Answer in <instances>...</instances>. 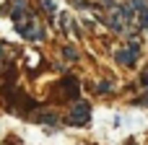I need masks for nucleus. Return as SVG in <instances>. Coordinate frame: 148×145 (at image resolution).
Masks as SVG:
<instances>
[{
  "mask_svg": "<svg viewBox=\"0 0 148 145\" xmlns=\"http://www.w3.org/2000/svg\"><path fill=\"white\" fill-rule=\"evenodd\" d=\"M107 26H109V31H114V34H122V31H125V13H122V5H109Z\"/></svg>",
  "mask_w": 148,
  "mask_h": 145,
  "instance_id": "obj_5",
  "label": "nucleus"
},
{
  "mask_svg": "<svg viewBox=\"0 0 148 145\" xmlns=\"http://www.w3.org/2000/svg\"><path fill=\"white\" fill-rule=\"evenodd\" d=\"M88 122H91V104L88 101H75L70 106L68 117H65V125H70V127H86Z\"/></svg>",
  "mask_w": 148,
  "mask_h": 145,
  "instance_id": "obj_2",
  "label": "nucleus"
},
{
  "mask_svg": "<svg viewBox=\"0 0 148 145\" xmlns=\"http://www.w3.org/2000/svg\"><path fill=\"white\" fill-rule=\"evenodd\" d=\"M143 3H148V0H143Z\"/></svg>",
  "mask_w": 148,
  "mask_h": 145,
  "instance_id": "obj_12",
  "label": "nucleus"
},
{
  "mask_svg": "<svg viewBox=\"0 0 148 145\" xmlns=\"http://www.w3.org/2000/svg\"><path fill=\"white\" fill-rule=\"evenodd\" d=\"M60 86H62V93H65L68 99H78V93H81V86H78V80H75V78H70V75H68V78H65Z\"/></svg>",
  "mask_w": 148,
  "mask_h": 145,
  "instance_id": "obj_6",
  "label": "nucleus"
},
{
  "mask_svg": "<svg viewBox=\"0 0 148 145\" xmlns=\"http://www.w3.org/2000/svg\"><path fill=\"white\" fill-rule=\"evenodd\" d=\"M62 54H65L68 60H78V52H75L73 47H65V49H62Z\"/></svg>",
  "mask_w": 148,
  "mask_h": 145,
  "instance_id": "obj_9",
  "label": "nucleus"
},
{
  "mask_svg": "<svg viewBox=\"0 0 148 145\" xmlns=\"http://www.w3.org/2000/svg\"><path fill=\"white\" fill-rule=\"evenodd\" d=\"M122 13H125V31L127 34L148 29V3H143V0H127V3H122Z\"/></svg>",
  "mask_w": 148,
  "mask_h": 145,
  "instance_id": "obj_1",
  "label": "nucleus"
},
{
  "mask_svg": "<svg viewBox=\"0 0 148 145\" xmlns=\"http://www.w3.org/2000/svg\"><path fill=\"white\" fill-rule=\"evenodd\" d=\"M96 91H99V93H109V91H112V80H101Z\"/></svg>",
  "mask_w": 148,
  "mask_h": 145,
  "instance_id": "obj_8",
  "label": "nucleus"
},
{
  "mask_svg": "<svg viewBox=\"0 0 148 145\" xmlns=\"http://www.w3.org/2000/svg\"><path fill=\"white\" fill-rule=\"evenodd\" d=\"M140 86H143V88H148V70L140 75Z\"/></svg>",
  "mask_w": 148,
  "mask_h": 145,
  "instance_id": "obj_10",
  "label": "nucleus"
},
{
  "mask_svg": "<svg viewBox=\"0 0 148 145\" xmlns=\"http://www.w3.org/2000/svg\"><path fill=\"white\" fill-rule=\"evenodd\" d=\"M39 5H42V10H47L49 16H55V13H57V8H55V3H52V0H39Z\"/></svg>",
  "mask_w": 148,
  "mask_h": 145,
  "instance_id": "obj_7",
  "label": "nucleus"
},
{
  "mask_svg": "<svg viewBox=\"0 0 148 145\" xmlns=\"http://www.w3.org/2000/svg\"><path fill=\"white\" fill-rule=\"evenodd\" d=\"M114 60H117V65H125V67H135V62L140 60V42H130V44H125V47H120L117 52H114Z\"/></svg>",
  "mask_w": 148,
  "mask_h": 145,
  "instance_id": "obj_4",
  "label": "nucleus"
},
{
  "mask_svg": "<svg viewBox=\"0 0 148 145\" xmlns=\"http://www.w3.org/2000/svg\"><path fill=\"white\" fill-rule=\"evenodd\" d=\"M16 31L26 39V42H42L44 36H47V31H44V26L31 16V18H26L23 23H16Z\"/></svg>",
  "mask_w": 148,
  "mask_h": 145,
  "instance_id": "obj_3",
  "label": "nucleus"
},
{
  "mask_svg": "<svg viewBox=\"0 0 148 145\" xmlns=\"http://www.w3.org/2000/svg\"><path fill=\"white\" fill-rule=\"evenodd\" d=\"M101 3H104V5H114V0H101Z\"/></svg>",
  "mask_w": 148,
  "mask_h": 145,
  "instance_id": "obj_11",
  "label": "nucleus"
}]
</instances>
